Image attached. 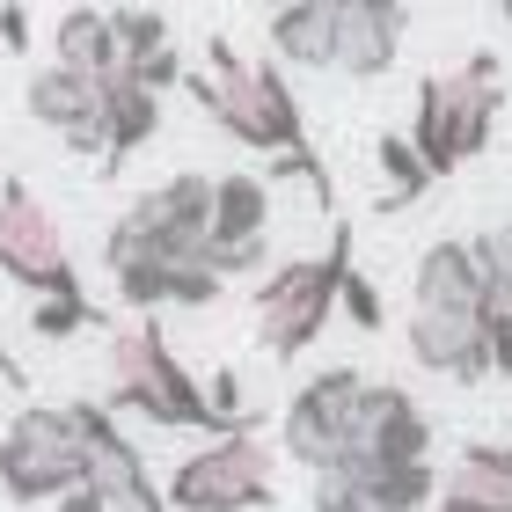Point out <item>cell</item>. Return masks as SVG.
Wrapping results in <instances>:
<instances>
[{
    "mask_svg": "<svg viewBox=\"0 0 512 512\" xmlns=\"http://www.w3.org/2000/svg\"><path fill=\"white\" fill-rule=\"evenodd\" d=\"M176 88H191V103L227 139L271 154V176H300L322 213H337L330 169H322V154L308 139V118H300V96H293V74L278 59H242L227 37H213V44H205V74H183Z\"/></svg>",
    "mask_w": 512,
    "mask_h": 512,
    "instance_id": "1",
    "label": "cell"
},
{
    "mask_svg": "<svg viewBox=\"0 0 512 512\" xmlns=\"http://www.w3.org/2000/svg\"><path fill=\"white\" fill-rule=\"evenodd\" d=\"M498 110H505V81H498V52H469L454 74H425L417 81V118H410V147L417 161L439 176H454L461 161H476L498 132Z\"/></svg>",
    "mask_w": 512,
    "mask_h": 512,
    "instance_id": "2",
    "label": "cell"
},
{
    "mask_svg": "<svg viewBox=\"0 0 512 512\" xmlns=\"http://www.w3.org/2000/svg\"><path fill=\"white\" fill-rule=\"evenodd\" d=\"M110 410H139L161 432H205V439H220L198 374L169 352V337H161L154 315H139V322H125V330L110 337Z\"/></svg>",
    "mask_w": 512,
    "mask_h": 512,
    "instance_id": "3",
    "label": "cell"
},
{
    "mask_svg": "<svg viewBox=\"0 0 512 512\" xmlns=\"http://www.w3.org/2000/svg\"><path fill=\"white\" fill-rule=\"evenodd\" d=\"M344 264H352V227L337 220V242L322 256H286L278 271H264V286H256V344H264L278 366L300 359L322 330H330Z\"/></svg>",
    "mask_w": 512,
    "mask_h": 512,
    "instance_id": "4",
    "label": "cell"
},
{
    "mask_svg": "<svg viewBox=\"0 0 512 512\" xmlns=\"http://www.w3.org/2000/svg\"><path fill=\"white\" fill-rule=\"evenodd\" d=\"M88 483V447L66 403H22L0 432V498L8 505H52L59 491Z\"/></svg>",
    "mask_w": 512,
    "mask_h": 512,
    "instance_id": "5",
    "label": "cell"
},
{
    "mask_svg": "<svg viewBox=\"0 0 512 512\" xmlns=\"http://www.w3.org/2000/svg\"><path fill=\"white\" fill-rule=\"evenodd\" d=\"M205 205H213V176L205 169H183L169 183H154L147 198L125 205V220L110 227L103 242V264H139V256H154V264H198L205 249Z\"/></svg>",
    "mask_w": 512,
    "mask_h": 512,
    "instance_id": "6",
    "label": "cell"
},
{
    "mask_svg": "<svg viewBox=\"0 0 512 512\" xmlns=\"http://www.w3.org/2000/svg\"><path fill=\"white\" fill-rule=\"evenodd\" d=\"M271 498H278L271 491V447L256 439V425L205 439L161 483V505L169 512H264Z\"/></svg>",
    "mask_w": 512,
    "mask_h": 512,
    "instance_id": "7",
    "label": "cell"
},
{
    "mask_svg": "<svg viewBox=\"0 0 512 512\" xmlns=\"http://www.w3.org/2000/svg\"><path fill=\"white\" fill-rule=\"evenodd\" d=\"M0 271H8L22 293H37V300H74V293H88L74 249H66L59 213L22 176L0 183Z\"/></svg>",
    "mask_w": 512,
    "mask_h": 512,
    "instance_id": "8",
    "label": "cell"
},
{
    "mask_svg": "<svg viewBox=\"0 0 512 512\" xmlns=\"http://www.w3.org/2000/svg\"><path fill=\"white\" fill-rule=\"evenodd\" d=\"M359 388L366 374L359 366H330V374H315L308 388L286 403V417H278V447H286V461H300V469H337L344 454H352V417H359Z\"/></svg>",
    "mask_w": 512,
    "mask_h": 512,
    "instance_id": "9",
    "label": "cell"
},
{
    "mask_svg": "<svg viewBox=\"0 0 512 512\" xmlns=\"http://www.w3.org/2000/svg\"><path fill=\"white\" fill-rule=\"evenodd\" d=\"M352 469H403V461H432V417L410 388L366 381L359 417H352Z\"/></svg>",
    "mask_w": 512,
    "mask_h": 512,
    "instance_id": "10",
    "label": "cell"
},
{
    "mask_svg": "<svg viewBox=\"0 0 512 512\" xmlns=\"http://www.w3.org/2000/svg\"><path fill=\"white\" fill-rule=\"evenodd\" d=\"M66 417H74V432L88 447V483L103 491L110 512H169V505H161V483L147 476L139 447L118 432V417H110L103 403H66Z\"/></svg>",
    "mask_w": 512,
    "mask_h": 512,
    "instance_id": "11",
    "label": "cell"
},
{
    "mask_svg": "<svg viewBox=\"0 0 512 512\" xmlns=\"http://www.w3.org/2000/svg\"><path fill=\"white\" fill-rule=\"evenodd\" d=\"M403 37H410V0H337L330 66L344 81H381L403 59Z\"/></svg>",
    "mask_w": 512,
    "mask_h": 512,
    "instance_id": "12",
    "label": "cell"
},
{
    "mask_svg": "<svg viewBox=\"0 0 512 512\" xmlns=\"http://www.w3.org/2000/svg\"><path fill=\"white\" fill-rule=\"evenodd\" d=\"M483 322H491V308H410L403 344H410V359L425 366V374H447L461 388H476L483 374H491Z\"/></svg>",
    "mask_w": 512,
    "mask_h": 512,
    "instance_id": "13",
    "label": "cell"
},
{
    "mask_svg": "<svg viewBox=\"0 0 512 512\" xmlns=\"http://www.w3.org/2000/svg\"><path fill=\"white\" fill-rule=\"evenodd\" d=\"M22 103H30V118L44 132H59L74 154H96L103 161V88L59 74V66H37L30 88H22Z\"/></svg>",
    "mask_w": 512,
    "mask_h": 512,
    "instance_id": "14",
    "label": "cell"
},
{
    "mask_svg": "<svg viewBox=\"0 0 512 512\" xmlns=\"http://www.w3.org/2000/svg\"><path fill=\"white\" fill-rule=\"evenodd\" d=\"M110 30H118V74L154 88V96H169V88L183 81V59H176V30L169 15L147 8V0H132V8L110 15Z\"/></svg>",
    "mask_w": 512,
    "mask_h": 512,
    "instance_id": "15",
    "label": "cell"
},
{
    "mask_svg": "<svg viewBox=\"0 0 512 512\" xmlns=\"http://www.w3.org/2000/svg\"><path fill=\"white\" fill-rule=\"evenodd\" d=\"M432 505L439 512H512V447H498V439L461 447L447 469H439Z\"/></svg>",
    "mask_w": 512,
    "mask_h": 512,
    "instance_id": "16",
    "label": "cell"
},
{
    "mask_svg": "<svg viewBox=\"0 0 512 512\" xmlns=\"http://www.w3.org/2000/svg\"><path fill=\"white\" fill-rule=\"evenodd\" d=\"M154 132H161V96L125 81V74H110L103 81V176H125L132 154L147 147Z\"/></svg>",
    "mask_w": 512,
    "mask_h": 512,
    "instance_id": "17",
    "label": "cell"
},
{
    "mask_svg": "<svg viewBox=\"0 0 512 512\" xmlns=\"http://www.w3.org/2000/svg\"><path fill=\"white\" fill-rule=\"evenodd\" d=\"M52 66L88 81V88H103L118 74V30H110V15L103 8H66L52 22Z\"/></svg>",
    "mask_w": 512,
    "mask_h": 512,
    "instance_id": "18",
    "label": "cell"
},
{
    "mask_svg": "<svg viewBox=\"0 0 512 512\" xmlns=\"http://www.w3.org/2000/svg\"><path fill=\"white\" fill-rule=\"evenodd\" d=\"M410 308H491L483 300V271L469 242H432L425 256H417V278H410Z\"/></svg>",
    "mask_w": 512,
    "mask_h": 512,
    "instance_id": "19",
    "label": "cell"
},
{
    "mask_svg": "<svg viewBox=\"0 0 512 512\" xmlns=\"http://www.w3.org/2000/svg\"><path fill=\"white\" fill-rule=\"evenodd\" d=\"M205 235L242 242V235H271V183L249 169L213 176V205H205Z\"/></svg>",
    "mask_w": 512,
    "mask_h": 512,
    "instance_id": "20",
    "label": "cell"
},
{
    "mask_svg": "<svg viewBox=\"0 0 512 512\" xmlns=\"http://www.w3.org/2000/svg\"><path fill=\"white\" fill-rule=\"evenodd\" d=\"M330 15H337V0H286V8H271L278 66H330Z\"/></svg>",
    "mask_w": 512,
    "mask_h": 512,
    "instance_id": "21",
    "label": "cell"
},
{
    "mask_svg": "<svg viewBox=\"0 0 512 512\" xmlns=\"http://www.w3.org/2000/svg\"><path fill=\"white\" fill-rule=\"evenodd\" d=\"M374 154H381V176H388V191H381V213H410V205L432 191V169L417 161V147H410L403 132H381V139H374Z\"/></svg>",
    "mask_w": 512,
    "mask_h": 512,
    "instance_id": "22",
    "label": "cell"
},
{
    "mask_svg": "<svg viewBox=\"0 0 512 512\" xmlns=\"http://www.w3.org/2000/svg\"><path fill=\"white\" fill-rule=\"evenodd\" d=\"M103 308H96V293H74V300H30V330L44 344H59V337H81V330H103Z\"/></svg>",
    "mask_w": 512,
    "mask_h": 512,
    "instance_id": "23",
    "label": "cell"
},
{
    "mask_svg": "<svg viewBox=\"0 0 512 512\" xmlns=\"http://www.w3.org/2000/svg\"><path fill=\"white\" fill-rule=\"evenodd\" d=\"M469 256L483 271V300H491V308H512V227H483L469 242Z\"/></svg>",
    "mask_w": 512,
    "mask_h": 512,
    "instance_id": "24",
    "label": "cell"
},
{
    "mask_svg": "<svg viewBox=\"0 0 512 512\" xmlns=\"http://www.w3.org/2000/svg\"><path fill=\"white\" fill-rule=\"evenodd\" d=\"M337 315L352 322V330H366V337H374L381 322H388V308H381V286H374V278H366L359 264H344V278H337Z\"/></svg>",
    "mask_w": 512,
    "mask_h": 512,
    "instance_id": "25",
    "label": "cell"
},
{
    "mask_svg": "<svg viewBox=\"0 0 512 512\" xmlns=\"http://www.w3.org/2000/svg\"><path fill=\"white\" fill-rule=\"evenodd\" d=\"M308 505H315V512H366V498H359V476L344 469V461H337V469H315V491H308Z\"/></svg>",
    "mask_w": 512,
    "mask_h": 512,
    "instance_id": "26",
    "label": "cell"
},
{
    "mask_svg": "<svg viewBox=\"0 0 512 512\" xmlns=\"http://www.w3.org/2000/svg\"><path fill=\"white\" fill-rule=\"evenodd\" d=\"M483 344H491V374L512 381V308H491V322H483Z\"/></svg>",
    "mask_w": 512,
    "mask_h": 512,
    "instance_id": "27",
    "label": "cell"
},
{
    "mask_svg": "<svg viewBox=\"0 0 512 512\" xmlns=\"http://www.w3.org/2000/svg\"><path fill=\"white\" fill-rule=\"evenodd\" d=\"M0 44H8V52H30V15H22V0H0Z\"/></svg>",
    "mask_w": 512,
    "mask_h": 512,
    "instance_id": "28",
    "label": "cell"
},
{
    "mask_svg": "<svg viewBox=\"0 0 512 512\" xmlns=\"http://www.w3.org/2000/svg\"><path fill=\"white\" fill-rule=\"evenodd\" d=\"M52 512H110V505H103L96 483H74V491H59V498H52Z\"/></svg>",
    "mask_w": 512,
    "mask_h": 512,
    "instance_id": "29",
    "label": "cell"
},
{
    "mask_svg": "<svg viewBox=\"0 0 512 512\" xmlns=\"http://www.w3.org/2000/svg\"><path fill=\"white\" fill-rule=\"evenodd\" d=\"M0 381H8V388H22V366L8 359V344H0Z\"/></svg>",
    "mask_w": 512,
    "mask_h": 512,
    "instance_id": "30",
    "label": "cell"
},
{
    "mask_svg": "<svg viewBox=\"0 0 512 512\" xmlns=\"http://www.w3.org/2000/svg\"><path fill=\"white\" fill-rule=\"evenodd\" d=\"M498 15H505V22H512V0H498Z\"/></svg>",
    "mask_w": 512,
    "mask_h": 512,
    "instance_id": "31",
    "label": "cell"
},
{
    "mask_svg": "<svg viewBox=\"0 0 512 512\" xmlns=\"http://www.w3.org/2000/svg\"><path fill=\"white\" fill-rule=\"evenodd\" d=\"M271 8H286V0H271Z\"/></svg>",
    "mask_w": 512,
    "mask_h": 512,
    "instance_id": "32",
    "label": "cell"
}]
</instances>
